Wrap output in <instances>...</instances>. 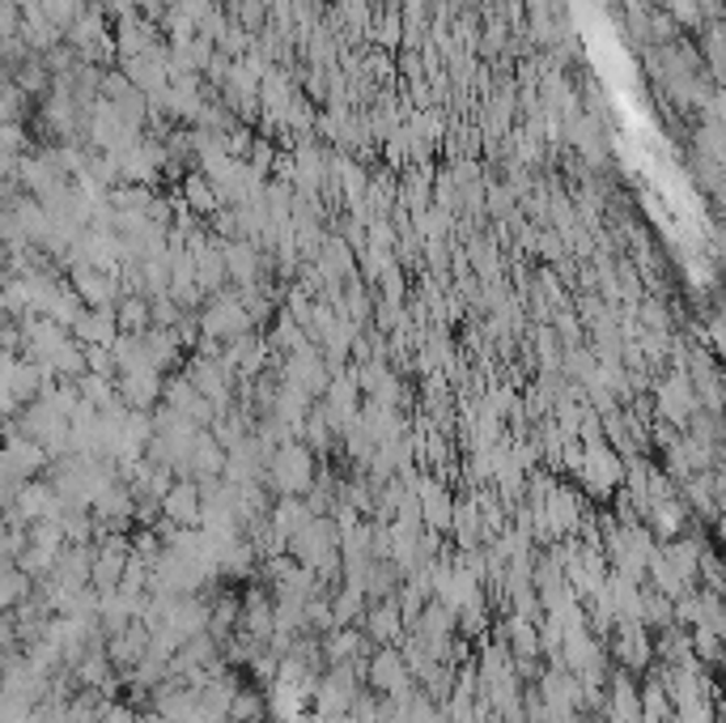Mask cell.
<instances>
[{
    "label": "cell",
    "mask_w": 726,
    "mask_h": 723,
    "mask_svg": "<svg viewBox=\"0 0 726 723\" xmlns=\"http://www.w3.org/2000/svg\"><path fill=\"white\" fill-rule=\"evenodd\" d=\"M161 379L158 370H124L120 375V396L127 400V409H136V413H149L154 409V400L161 396Z\"/></svg>",
    "instance_id": "cell-10"
},
{
    "label": "cell",
    "mask_w": 726,
    "mask_h": 723,
    "mask_svg": "<svg viewBox=\"0 0 726 723\" xmlns=\"http://www.w3.org/2000/svg\"><path fill=\"white\" fill-rule=\"evenodd\" d=\"M98 723H141V715L124 707V702H107L102 711H98Z\"/></svg>",
    "instance_id": "cell-15"
},
{
    "label": "cell",
    "mask_w": 726,
    "mask_h": 723,
    "mask_svg": "<svg viewBox=\"0 0 726 723\" xmlns=\"http://www.w3.org/2000/svg\"><path fill=\"white\" fill-rule=\"evenodd\" d=\"M264 481L281 493V498L306 493L315 486V452H311L306 443H293V438L281 443V447L272 452L268 468H264Z\"/></svg>",
    "instance_id": "cell-1"
},
{
    "label": "cell",
    "mask_w": 726,
    "mask_h": 723,
    "mask_svg": "<svg viewBox=\"0 0 726 723\" xmlns=\"http://www.w3.org/2000/svg\"><path fill=\"white\" fill-rule=\"evenodd\" d=\"M416 507H421V524L429 532H450V511H455V498L446 490L438 477H421L416 481Z\"/></svg>",
    "instance_id": "cell-4"
},
{
    "label": "cell",
    "mask_w": 726,
    "mask_h": 723,
    "mask_svg": "<svg viewBox=\"0 0 726 723\" xmlns=\"http://www.w3.org/2000/svg\"><path fill=\"white\" fill-rule=\"evenodd\" d=\"M264 720V698L255 690H234V698H230V715H225V723H259Z\"/></svg>",
    "instance_id": "cell-14"
},
{
    "label": "cell",
    "mask_w": 726,
    "mask_h": 723,
    "mask_svg": "<svg viewBox=\"0 0 726 723\" xmlns=\"http://www.w3.org/2000/svg\"><path fill=\"white\" fill-rule=\"evenodd\" d=\"M327 604H332V622L336 625H357L361 622V613H366V596L353 592V588H340Z\"/></svg>",
    "instance_id": "cell-13"
},
{
    "label": "cell",
    "mask_w": 726,
    "mask_h": 723,
    "mask_svg": "<svg viewBox=\"0 0 726 723\" xmlns=\"http://www.w3.org/2000/svg\"><path fill=\"white\" fill-rule=\"evenodd\" d=\"M306 520H311V507L302 498H281L277 507H268V524H272V532L281 536L284 545H289V536L306 524Z\"/></svg>",
    "instance_id": "cell-11"
},
{
    "label": "cell",
    "mask_w": 726,
    "mask_h": 723,
    "mask_svg": "<svg viewBox=\"0 0 726 723\" xmlns=\"http://www.w3.org/2000/svg\"><path fill=\"white\" fill-rule=\"evenodd\" d=\"M234 630L268 647V638H272V596L252 592L247 600H238V625Z\"/></svg>",
    "instance_id": "cell-8"
},
{
    "label": "cell",
    "mask_w": 726,
    "mask_h": 723,
    "mask_svg": "<svg viewBox=\"0 0 726 723\" xmlns=\"http://www.w3.org/2000/svg\"><path fill=\"white\" fill-rule=\"evenodd\" d=\"M315 723H353V715L345 711V715H327V720H315Z\"/></svg>",
    "instance_id": "cell-16"
},
{
    "label": "cell",
    "mask_w": 726,
    "mask_h": 723,
    "mask_svg": "<svg viewBox=\"0 0 726 723\" xmlns=\"http://www.w3.org/2000/svg\"><path fill=\"white\" fill-rule=\"evenodd\" d=\"M659 413H663L667 426H689L696 418V392L684 375L667 379L663 388H659Z\"/></svg>",
    "instance_id": "cell-7"
},
{
    "label": "cell",
    "mask_w": 726,
    "mask_h": 723,
    "mask_svg": "<svg viewBox=\"0 0 726 723\" xmlns=\"http://www.w3.org/2000/svg\"><path fill=\"white\" fill-rule=\"evenodd\" d=\"M637 702H641V723H667L671 720V698H667L659 677H650V681L637 690Z\"/></svg>",
    "instance_id": "cell-12"
},
{
    "label": "cell",
    "mask_w": 726,
    "mask_h": 723,
    "mask_svg": "<svg viewBox=\"0 0 726 723\" xmlns=\"http://www.w3.org/2000/svg\"><path fill=\"white\" fill-rule=\"evenodd\" d=\"M161 515L179 527L200 524V486L191 477H175L170 490L161 493Z\"/></svg>",
    "instance_id": "cell-6"
},
{
    "label": "cell",
    "mask_w": 726,
    "mask_h": 723,
    "mask_svg": "<svg viewBox=\"0 0 726 723\" xmlns=\"http://www.w3.org/2000/svg\"><path fill=\"white\" fill-rule=\"evenodd\" d=\"M72 341L77 345H102V349H111L115 345V336H120V329H115V315L111 311H94V307H81V315L72 320Z\"/></svg>",
    "instance_id": "cell-9"
},
{
    "label": "cell",
    "mask_w": 726,
    "mask_h": 723,
    "mask_svg": "<svg viewBox=\"0 0 726 723\" xmlns=\"http://www.w3.org/2000/svg\"><path fill=\"white\" fill-rule=\"evenodd\" d=\"M612 656L625 672L637 668H650L655 659V638H650V625L641 622H616L612 625Z\"/></svg>",
    "instance_id": "cell-3"
},
{
    "label": "cell",
    "mask_w": 726,
    "mask_h": 723,
    "mask_svg": "<svg viewBox=\"0 0 726 723\" xmlns=\"http://www.w3.org/2000/svg\"><path fill=\"white\" fill-rule=\"evenodd\" d=\"M0 438H4V430H0Z\"/></svg>",
    "instance_id": "cell-17"
},
{
    "label": "cell",
    "mask_w": 726,
    "mask_h": 723,
    "mask_svg": "<svg viewBox=\"0 0 726 723\" xmlns=\"http://www.w3.org/2000/svg\"><path fill=\"white\" fill-rule=\"evenodd\" d=\"M361 625H366V638H370V643H379V647H395V643L404 638V618H400L395 596H391V600H375V604H366Z\"/></svg>",
    "instance_id": "cell-5"
},
{
    "label": "cell",
    "mask_w": 726,
    "mask_h": 723,
    "mask_svg": "<svg viewBox=\"0 0 726 723\" xmlns=\"http://www.w3.org/2000/svg\"><path fill=\"white\" fill-rule=\"evenodd\" d=\"M573 472L582 477V486L591 493H612L625 481V464H621V456L603 438L600 443H587V452H582V460H578Z\"/></svg>",
    "instance_id": "cell-2"
}]
</instances>
